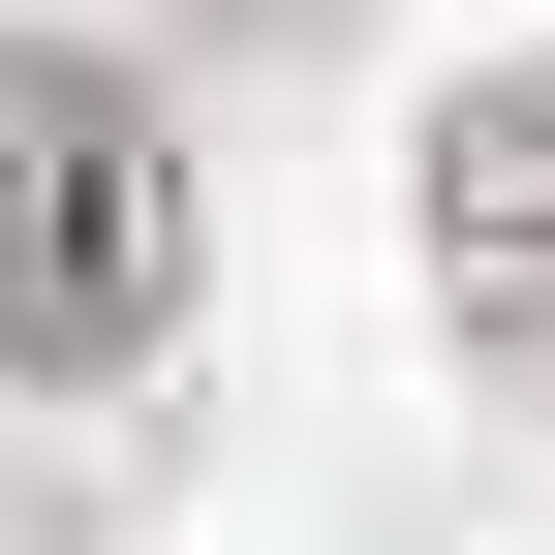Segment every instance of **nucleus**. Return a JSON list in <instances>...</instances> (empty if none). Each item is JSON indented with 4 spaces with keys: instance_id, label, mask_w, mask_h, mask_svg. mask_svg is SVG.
<instances>
[{
    "instance_id": "1",
    "label": "nucleus",
    "mask_w": 555,
    "mask_h": 555,
    "mask_svg": "<svg viewBox=\"0 0 555 555\" xmlns=\"http://www.w3.org/2000/svg\"><path fill=\"white\" fill-rule=\"evenodd\" d=\"M155 278H185V155H155V93L62 62V31H0V371H124Z\"/></svg>"
},
{
    "instance_id": "2",
    "label": "nucleus",
    "mask_w": 555,
    "mask_h": 555,
    "mask_svg": "<svg viewBox=\"0 0 555 555\" xmlns=\"http://www.w3.org/2000/svg\"><path fill=\"white\" fill-rule=\"evenodd\" d=\"M433 309H463V339H494V371L555 401V62L433 93Z\"/></svg>"
}]
</instances>
